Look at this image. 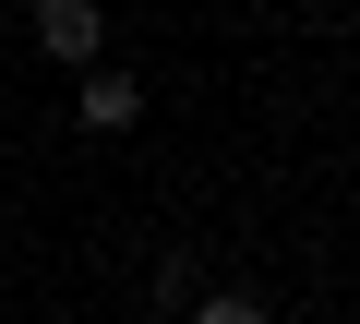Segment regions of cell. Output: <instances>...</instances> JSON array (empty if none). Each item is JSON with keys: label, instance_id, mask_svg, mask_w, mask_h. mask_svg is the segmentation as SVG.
I'll return each instance as SVG.
<instances>
[{"label": "cell", "instance_id": "1", "mask_svg": "<svg viewBox=\"0 0 360 324\" xmlns=\"http://www.w3.org/2000/svg\"><path fill=\"white\" fill-rule=\"evenodd\" d=\"M37 48H49V60H72V72H84V60H96V48H108V13H96V0H37Z\"/></svg>", "mask_w": 360, "mask_h": 324}, {"label": "cell", "instance_id": "2", "mask_svg": "<svg viewBox=\"0 0 360 324\" xmlns=\"http://www.w3.org/2000/svg\"><path fill=\"white\" fill-rule=\"evenodd\" d=\"M72 120H84V132H132V120H144V84H132V72H108V60H84Z\"/></svg>", "mask_w": 360, "mask_h": 324}, {"label": "cell", "instance_id": "3", "mask_svg": "<svg viewBox=\"0 0 360 324\" xmlns=\"http://www.w3.org/2000/svg\"><path fill=\"white\" fill-rule=\"evenodd\" d=\"M180 312H193V324H276L252 288H193V300H180Z\"/></svg>", "mask_w": 360, "mask_h": 324}]
</instances>
